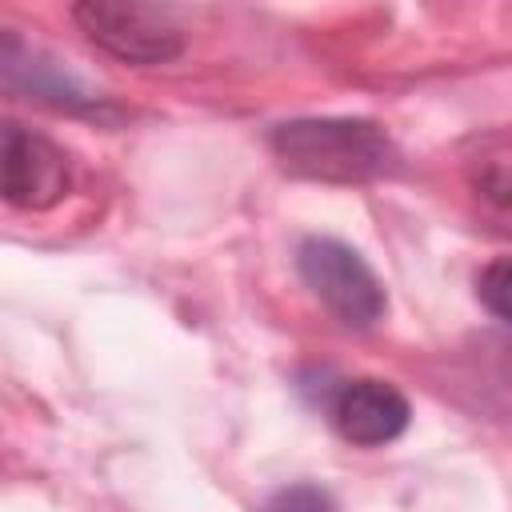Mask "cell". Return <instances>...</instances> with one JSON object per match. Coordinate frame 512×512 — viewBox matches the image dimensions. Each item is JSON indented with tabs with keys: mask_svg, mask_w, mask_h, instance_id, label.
<instances>
[{
	"mask_svg": "<svg viewBox=\"0 0 512 512\" xmlns=\"http://www.w3.org/2000/svg\"><path fill=\"white\" fill-rule=\"evenodd\" d=\"M296 268L300 280L312 288V296L348 328H372L388 308L380 276L344 240L308 236L296 248Z\"/></svg>",
	"mask_w": 512,
	"mask_h": 512,
	"instance_id": "cell-2",
	"label": "cell"
},
{
	"mask_svg": "<svg viewBox=\"0 0 512 512\" xmlns=\"http://www.w3.org/2000/svg\"><path fill=\"white\" fill-rule=\"evenodd\" d=\"M260 512H336V500L320 484H288V488H276Z\"/></svg>",
	"mask_w": 512,
	"mask_h": 512,
	"instance_id": "cell-7",
	"label": "cell"
},
{
	"mask_svg": "<svg viewBox=\"0 0 512 512\" xmlns=\"http://www.w3.org/2000/svg\"><path fill=\"white\" fill-rule=\"evenodd\" d=\"M0 84L28 96V100H40V104H52V108H92L100 104L72 72H64L56 60H48L44 52L28 48L20 36H12L8 28H0Z\"/></svg>",
	"mask_w": 512,
	"mask_h": 512,
	"instance_id": "cell-6",
	"label": "cell"
},
{
	"mask_svg": "<svg viewBox=\"0 0 512 512\" xmlns=\"http://www.w3.org/2000/svg\"><path fill=\"white\" fill-rule=\"evenodd\" d=\"M268 148L292 176L320 184H368L388 176L400 160L388 132L360 116L284 120L272 128Z\"/></svg>",
	"mask_w": 512,
	"mask_h": 512,
	"instance_id": "cell-1",
	"label": "cell"
},
{
	"mask_svg": "<svg viewBox=\"0 0 512 512\" xmlns=\"http://www.w3.org/2000/svg\"><path fill=\"white\" fill-rule=\"evenodd\" d=\"M80 32L108 56L124 64H168L184 52V32L168 12L124 0H84L72 8Z\"/></svg>",
	"mask_w": 512,
	"mask_h": 512,
	"instance_id": "cell-3",
	"label": "cell"
},
{
	"mask_svg": "<svg viewBox=\"0 0 512 512\" xmlns=\"http://www.w3.org/2000/svg\"><path fill=\"white\" fill-rule=\"evenodd\" d=\"M328 416H332L336 432L348 444H356V448H384L396 436H404V428L412 420V408H408V400H404V392L396 384L360 376V380H344L332 392Z\"/></svg>",
	"mask_w": 512,
	"mask_h": 512,
	"instance_id": "cell-5",
	"label": "cell"
},
{
	"mask_svg": "<svg viewBox=\"0 0 512 512\" xmlns=\"http://www.w3.org/2000/svg\"><path fill=\"white\" fill-rule=\"evenodd\" d=\"M480 168H488V176H480L476 188L504 212L508 208V148H504V140H496V152H480Z\"/></svg>",
	"mask_w": 512,
	"mask_h": 512,
	"instance_id": "cell-8",
	"label": "cell"
},
{
	"mask_svg": "<svg viewBox=\"0 0 512 512\" xmlns=\"http://www.w3.org/2000/svg\"><path fill=\"white\" fill-rule=\"evenodd\" d=\"M72 172L64 148L24 124H0V200L44 212L68 196Z\"/></svg>",
	"mask_w": 512,
	"mask_h": 512,
	"instance_id": "cell-4",
	"label": "cell"
},
{
	"mask_svg": "<svg viewBox=\"0 0 512 512\" xmlns=\"http://www.w3.org/2000/svg\"><path fill=\"white\" fill-rule=\"evenodd\" d=\"M476 288H480V304H484L496 320H508V260H492V264L480 272Z\"/></svg>",
	"mask_w": 512,
	"mask_h": 512,
	"instance_id": "cell-9",
	"label": "cell"
}]
</instances>
